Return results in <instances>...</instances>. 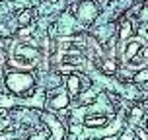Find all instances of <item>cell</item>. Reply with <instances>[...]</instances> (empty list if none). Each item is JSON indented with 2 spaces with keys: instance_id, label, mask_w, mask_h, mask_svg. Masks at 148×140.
Instances as JSON below:
<instances>
[{
  "instance_id": "obj_6",
  "label": "cell",
  "mask_w": 148,
  "mask_h": 140,
  "mask_svg": "<svg viewBox=\"0 0 148 140\" xmlns=\"http://www.w3.org/2000/svg\"><path fill=\"white\" fill-rule=\"evenodd\" d=\"M140 47H142V41H133V43L129 45V49H127V55H125V57H127L129 60H131V59L134 57V55H136V51H138Z\"/></svg>"
},
{
  "instance_id": "obj_8",
  "label": "cell",
  "mask_w": 148,
  "mask_h": 140,
  "mask_svg": "<svg viewBox=\"0 0 148 140\" xmlns=\"http://www.w3.org/2000/svg\"><path fill=\"white\" fill-rule=\"evenodd\" d=\"M105 123H107V119H105V117H96V119H88V121H86V125H88V126H103Z\"/></svg>"
},
{
  "instance_id": "obj_2",
  "label": "cell",
  "mask_w": 148,
  "mask_h": 140,
  "mask_svg": "<svg viewBox=\"0 0 148 140\" xmlns=\"http://www.w3.org/2000/svg\"><path fill=\"white\" fill-rule=\"evenodd\" d=\"M96 14H97V10L92 2H82L80 6H78V18H80L82 22H92L96 18Z\"/></svg>"
},
{
  "instance_id": "obj_13",
  "label": "cell",
  "mask_w": 148,
  "mask_h": 140,
  "mask_svg": "<svg viewBox=\"0 0 148 140\" xmlns=\"http://www.w3.org/2000/svg\"><path fill=\"white\" fill-rule=\"evenodd\" d=\"M29 31H33V27H23V29H20V33H18V35H29Z\"/></svg>"
},
{
  "instance_id": "obj_1",
  "label": "cell",
  "mask_w": 148,
  "mask_h": 140,
  "mask_svg": "<svg viewBox=\"0 0 148 140\" xmlns=\"http://www.w3.org/2000/svg\"><path fill=\"white\" fill-rule=\"evenodd\" d=\"M6 86L12 94H25L33 86V76L27 72H10L6 76Z\"/></svg>"
},
{
  "instance_id": "obj_14",
  "label": "cell",
  "mask_w": 148,
  "mask_h": 140,
  "mask_svg": "<svg viewBox=\"0 0 148 140\" xmlns=\"http://www.w3.org/2000/svg\"><path fill=\"white\" fill-rule=\"evenodd\" d=\"M123 140H133V132H125L123 134Z\"/></svg>"
},
{
  "instance_id": "obj_10",
  "label": "cell",
  "mask_w": 148,
  "mask_h": 140,
  "mask_svg": "<svg viewBox=\"0 0 148 140\" xmlns=\"http://www.w3.org/2000/svg\"><path fill=\"white\" fill-rule=\"evenodd\" d=\"M14 103H16V99H12L8 96H0V107H12Z\"/></svg>"
},
{
  "instance_id": "obj_9",
  "label": "cell",
  "mask_w": 148,
  "mask_h": 140,
  "mask_svg": "<svg viewBox=\"0 0 148 140\" xmlns=\"http://www.w3.org/2000/svg\"><path fill=\"white\" fill-rule=\"evenodd\" d=\"M127 37H131V23H129V22L121 25V39L125 41Z\"/></svg>"
},
{
  "instance_id": "obj_11",
  "label": "cell",
  "mask_w": 148,
  "mask_h": 140,
  "mask_svg": "<svg viewBox=\"0 0 148 140\" xmlns=\"http://www.w3.org/2000/svg\"><path fill=\"white\" fill-rule=\"evenodd\" d=\"M134 80H136V82H148V70H142V72H138L136 76H134Z\"/></svg>"
},
{
  "instance_id": "obj_3",
  "label": "cell",
  "mask_w": 148,
  "mask_h": 140,
  "mask_svg": "<svg viewBox=\"0 0 148 140\" xmlns=\"http://www.w3.org/2000/svg\"><path fill=\"white\" fill-rule=\"evenodd\" d=\"M45 121H47V125L51 126V130H53V140H62L64 138V128H62V125H60L57 119L51 117V115H47Z\"/></svg>"
},
{
  "instance_id": "obj_4",
  "label": "cell",
  "mask_w": 148,
  "mask_h": 140,
  "mask_svg": "<svg viewBox=\"0 0 148 140\" xmlns=\"http://www.w3.org/2000/svg\"><path fill=\"white\" fill-rule=\"evenodd\" d=\"M66 105H68V94L66 92H60L57 97L51 99V107L53 109H62V107H66Z\"/></svg>"
},
{
  "instance_id": "obj_15",
  "label": "cell",
  "mask_w": 148,
  "mask_h": 140,
  "mask_svg": "<svg viewBox=\"0 0 148 140\" xmlns=\"http://www.w3.org/2000/svg\"><path fill=\"white\" fill-rule=\"evenodd\" d=\"M138 134H140V138H142V140H148V136H146L144 132H138Z\"/></svg>"
},
{
  "instance_id": "obj_7",
  "label": "cell",
  "mask_w": 148,
  "mask_h": 140,
  "mask_svg": "<svg viewBox=\"0 0 148 140\" xmlns=\"http://www.w3.org/2000/svg\"><path fill=\"white\" fill-rule=\"evenodd\" d=\"M29 22H31V12L29 10H23L22 14H20V18H18V23L20 25H27Z\"/></svg>"
},
{
  "instance_id": "obj_5",
  "label": "cell",
  "mask_w": 148,
  "mask_h": 140,
  "mask_svg": "<svg viewBox=\"0 0 148 140\" xmlns=\"http://www.w3.org/2000/svg\"><path fill=\"white\" fill-rule=\"evenodd\" d=\"M68 89H70L72 96H78V92H80V80H78V76H70L68 78Z\"/></svg>"
},
{
  "instance_id": "obj_12",
  "label": "cell",
  "mask_w": 148,
  "mask_h": 140,
  "mask_svg": "<svg viewBox=\"0 0 148 140\" xmlns=\"http://www.w3.org/2000/svg\"><path fill=\"white\" fill-rule=\"evenodd\" d=\"M103 68H105V72H115V60H107Z\"/></svg>"
}]
</instances>
